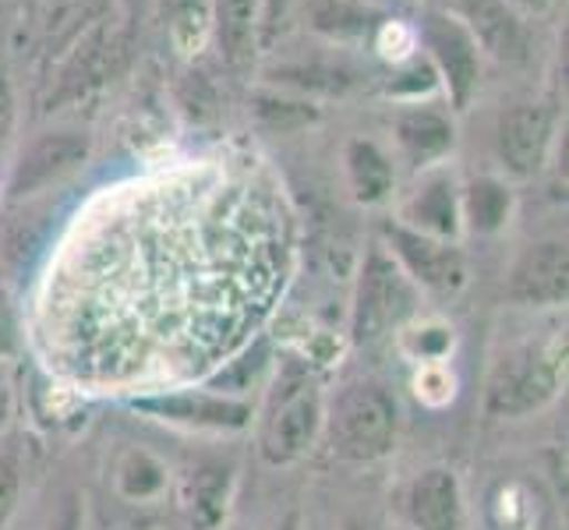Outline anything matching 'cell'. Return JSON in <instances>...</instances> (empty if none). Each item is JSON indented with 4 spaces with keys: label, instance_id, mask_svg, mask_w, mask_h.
I'll list each match as a JSON object with an SVG mask.
<instances>
[{
    "label": "cell",
    "instance_id": "obj_1",
    "mask_svg": "<svg viewBox=\"0 0 569 530\" xmlns=\"http://www.w3.org/2000/svg\"><path fill=\"white\" fill-rule=\"evenodd\" d=\"M326 421L329 446L340 460L376 463L397 446L400 403L382 382H355L337 397Z\"/></svg>",
    "mask_w": 569,
    "mask_h": 530
},
{
    "label": "cell",
    "instance_id": "obj_2",
    "mask_svg": "<svg viewBox=\"0 0 569 530\" xmlns=\"http://www.w3.org/2000/svg\"><path fill=\"white\" fill-rule=\"evenodd\" d=\"M566 340L527 343L509 350L492 368L485 389V410L492 418H531L556 400L562 382Z\"/></svg>",
    "mask_w": 569,
    "mask_h": 530
},
{
    "label": "cell",
    "instance_id": "obj_3",
    "mask_svg": "<svg viewBox=\"0 0 569 530\" xmlns=\"http://www.w3.org/2000/svg\"><path fill=\"white\" fill-rule=\"evenodd\" d=\"M326 424V403L319 386L308 376H290L280 382L262 421V460L269 467H290L311 453Z\"/></svg>",
    "mask_w": 569,
    "mask_h": 530
},
{
    "label": "cell",
    "instance_id": "obj_4",
    "mask_svg": "<svg viewBox=\"0 0 569 530\" xmlns=\"http://www.w3.org/2000/svg\"><path fill=\"white\" fill-rule=\"evenodd\" d=\"M410 311H415V290H410L403 269L389 254L371 251L361 269L350 337H355V343H371L386 337L389 329H400Z\"/></svg>",
    "mask_w": 569,
    "mask_h": 530
},
{
    "label": "cell",
    "instance_id": "obj_5",
    "mask_svg": "<svg viewBox=\"0 0 569 530\" xmlns=\"http://www.w3.org/2000/svg\"><path fill=\"white\" fill-rule=\"evenodd\" d=\"M134 410L181 428L202 431H244L254 418V407L241 397H223V392L202 389H173V392H146L131 400Z\"/></svg>",
    "mask_w": 569,
    "mask_h": 530
},
{
    "label": "cell",
    "instance_id": "obj_6",
    "mask_svg": "<svg viewBox=\"0 0 569 530\" xmlns=\"http://www.w3.org/2000/svg\"><path fill=\"white\" fill-rule=\"evenodd\" d=\"M389 241L392 254H397V266L407 272V280L421 283L425 290L439 293V298H453L467 283V262L457 248L442 244L439 238H428L421 230H407V227H389Z\"/></svg>",
    "mask_w": 569,
    "mask_h": 530
},
{
    "label": "cell",
    "instance_id": "obj_7",
    "mask_svg": "<svg viewBox=\"0 0 569 530\" xmlns=\"http://www.w3.org/2000/svg\"><path fill=\"white\" fill-rule=\"evenodd\" d=\"M569 293V251L559 241L535 244L520 254V262L509 272V298L531 308L566 304Z\"/></svg>",
    "mask_w": 569,
    "mask_h": 530
},
{
    "label": "cell",
    "instance_id": "obj_8",
    "mask_svg": "<svg viewBox=\"0 0 569 530\" xmlns=\"http://www.w3.org/2000/svg\"><path fill=\"white\" fill-rule=\"evenodd\" d=\"M407 520L415 530H460L463 496L460 481L449 467H428L407 488Z\"/></svg>",
    "mask_w": 569,
    "mask_h": 530
},
{
    "label": "cell",
    "instance_id": "obj_9",
    "mask_svg": "<svg viewBox=\"0 0 569 530\" xmlns=\"http://www.w3.org/2000/svg\"><path fill=\"white\" fill-rule=\"evenodd\" d=\"M552 139V113L545 107H517L499 121V156L513 173H535Z\"/></svg>",
    "mask_w": 569,
    "mask_h": 530
},
{
    "label": "cell",
    "instance_id": "obj_10",
    "mask_svg": "<svg viewBox=\"0 0 569 530\" xmlns=\"http://www.w3.org/2000/svg\"><path fill=\"white\" fill-rule=\"evenodd\" d=\"M89 156V142L82 134L74 131H61V134H47V139H39L26 156L22 163L14 170V184L11 191L14 194H32L39 188H47L50 181H57L61 173L74 170Z\"/></svg>",
    "mask_w": 569,
    "mask_h": 530
},
{
    "label": "cell",
    "instance_id": "obj_11",
    "mask_svg": "<svg viewBox=\"0 0 569 530\" xmlns=\"http://www.w3.org/2000/svg\"><path fill=\"white\" fill-rule=\"evenodd\" d=\"M184 517L191 530H220L233 502V467L202 463L184 481Z\"/></svg>",
    "mask_w": 569,
    "mask_h": 530
},
{
    "label": "cell",
    "instance_id": "obj_12",
    "mask_svg": "<svg viewBox=\"0 0 569 530\" xmlns=\"http://www.w3.org/2000/svg\"><path fill=\"white\" fill-rule=\"evenodd\" d=\"M428 43L439 57L449 89H453V103L463 107L470 100V92H475V86H478L475 39L467 36L463 26L449 22V18H431V22H428Z\"/></svg>",
    "mask_w": 569,
    "mask_h": 530
},
{
    "label": "cell",
    "instance_id": "obj_13",
    "mask_svg": "<svg viewBox=\"0 0 569 530\" xmlns=\"http://www.w3.org/2000/svg\"><path fill=\"white\" fill-rule=\"evenodd\" d=\"M463 14L475 36L481 39V47L488 53H496L499 61H520L527 50L523 29L517 22V14L509 11L502 0H460Z\"/></svg>",
    "mask_w": 569,
    "mask_h": 530
},
{
    "label": "cell",
    "instance_id": "obj_14",
    "mask_svg": "<svg viewBox=\"0 0 569 530\" xmlns=\"http://www.w3.org/2000/svg\"><path fill=\"white\" fill-rule=\"evenodd\" d=\"M113 484L124 502L131 506H152L156 499L167 496V467L146 449H124L121 460L113 467Z\"/></svg>",
    "mask_w": 569,
    "mask_h": 530
},
{
    "label": "cell",
    "instance_id": "obj_15",
    "mask_svg": "<svg viewBox=\"0 0 569 530\" xmlns=\"http://www.w3.org/2000/svg\"><path fill=\"white\" fill-rule=\"evenodd\" d=\"M397 134H400L403 152L410 156V163H418V167L439 160V156L453 146V128H449L439 113H428V110L400 117Z\"/></svg>",
    "mask_w": 569,
    "mask_h": 530
},
{
    "label": "cell",
    "instance_id": "obj_16",
    "mask_svg": "<svg viewBox=\"0 0 569 530\" xmlns=\"http://www.w3.org/2000/svg\"><path fill=\"white\" fill-rule=\"evenodd\" d=\"M347 173L358 202H382L392 191V167L371 142H350L347 149Z\"/></svg>",
    "mask_w": 569,
    "mask_h": 530
},
{
    "label": "cell",
    "instance_id": "obj_17",
    "mask_svg": "<svg viewBox=\"0 0 569 530\" xmlns=\"http://www.w3.org/2000/svg\"><path fill=\"white\" fill-rule=\"evenodd\" d=\"M216 26L230 64H248L254 53V0H216Z\"/></svg>",
    "mask_w": 569,
    "mask_h": 530
},
{
    "label": "cell",
    "instance_id": "obj_18",
    "mask_svg": "<svg viewBox=\"0 0 569 530\" xmlns=\"http://www.w3.org/2000/svg\"><path fill=\"white\" fill-rule=\"evenodd\" d=\"M103 0H43L39 8V32H43V47L57 50L61 43L82 29L89 18L100 11Z\"/></svg>",
    "mask_w": 569,
    "mask_h": 530
},
{
    "label": "cell",
    "instance_id": "obj_19",
    "mask_svg": "<svg viewBox=\"0 0 569 530\" xmlns=\"http://www.w3.org/2000/svg\"><path fill=\"white\" fill-rule=\"evenodd\" d=\"M410 220H415L428 238H453L457 233V199H453V188L446 181L428 184L415 206H410Z\"/></svg>",
    "mask_w": 569,
    "mask_h": 530
},
{
    "label": "cell",
    "instance_id": "obj_20",
    "mask_svg": "<svg viewBox=\"0 0 569 530\" xmlns=\"http://www.w3.org/2000/svg\"><path fill=\"white\" fill-rule=\"evenodd\" d=\"M463 212L478 233H492L506 223V216H509V191L499 181H475L467 188Z\"/></svg>",
    "mask_w": 569,
    "mask_h": 530
},
{
    "label": "cell",
    "instance_id": "obj_21",
    "mask_svg": "<svg viewBox=\"0 0 569 530\" xmlns=\"http://www.w3.org/2000/svg\"><path fill=\"white\" fill-rule=\"evenodd\" d=\"M170 39L181 53H199L206 43V4L202 0H163Z\"/></svg>",
    "mask_w": 569,
    "mask_h": 530
},
{
    "label": "cell",
    "instance_id": "obj_22",
    "mask_svg": "<svg viewBox=\"0 0 569 530\" xmlns=\"http://www.w3.org/2000/svg\"><path fill=\"white\" fill-rule=\"evenodd\" d=\"M316 22H319V29H326V32H358V29L368 26V11L329 0V4H322V8L316 11Z\"/></svg>",
    "mask_w": 569,
    "mask_h": 530
},
{
    "label": "cell",
    "instance_id": "obj_23",
    "mask_svg": "<svg viewBox=\"0 0 569 530\" xmlns=\"http://www.w3.org/2000/svg\"><path fill=\"white\" fill-rule=\"evenodd\" d=\"M22 496V478H18V467L11 460H0V527H4Z\"/></svg>",
    "mask_w": 569,
    "mask_h": 530
},
{
    "label": "cell",
    "instance_id": "obj_24",
    "mask_svg": "<svg viewBox=\"0 0 569 530\" xmlns=\"http://www.w3.org/2000/svg\"><path fill=\"white\" fill-rule=\"evenodd\" d=\"M18 340H22V332H18V316L8 301V293L0 290V358H11L18 350Z\"/></svg>",
    "mask_w": 569,
    "mask_h": 530
},
{
    "label": "cell",
    "instance_id": "obj_25",
    "mask_svg": "<svg viewBox=\"0 0 569 530\" xmlns=\"http://www.w3.org/2000/svg\"><path fill=\"white\" fill-rule=\"evenodd\" d=\"M287 113H293V124H305V121L316 117V110H305L301 103H262V117L272 128H290Z\"/></svg>",
    "mask_w": 569,
    "mask_h": 530
},
{
    "label": "cell",
    "instance_id": "obj_26",
    "mask_svg": "<svg viewBox=\"0 0 569 530\" xmlns=\"http://www.w3.org/2000/svg\"><path fill=\"white\" fill-rule=\"evenodd\" d=\"M410 43H415V36H410V29H403L400 22L386 26L382 36H379V50H382L386 57H403V53L410 50Z\"/></svg>",
    "mask_w": 569,
    "mask_h": 530
},
{
    "label": "cell",
    "instance_id": "obj_27",
    "mask_svg": "<svg viewBox=\"0 0 569 530\" xmlns=\"http://www.w3.org/2000/svg\"><path fill=\"white\" fill-rule=\"evenodd\" d=\"M50 530H86V513H82V502H78L74 496L64 499L61 513H57L53 527Z\"/></svg>",
    "mask_w": 569,
    "mask_h": 530
},
{
    "label": "cell",
    "instance_id": "obj_28",
    "mask_svg": "<svg viewBox=\"0 0 569 530\" xmlns=\"http://www.w3.org/2000/svg\"><path fill=\"white\" fill-rule=\"evenodd\" d=\"M8 121H11V89H8L4 71H0V134H4Z\"/></svg>",
    "mask_w": 569,
    "mask_h": 530
},
{
    "label": "cell",
    "instance_id": "obj_29",
    "mask_svg": "<svg viewBox=\"0 0 569 530\" xmlns=\"http://www.w3.org/2000/svg\"><path fill=\"white\" fill-rule=\"evenodd\" d=\"M272 530H301V513H298V509H290V513L277 527H272Z\"/></svg>",
    "mask_w": 569,
    "mask_h": 530
},
{
    "label": "cell",
    "instance_id": "obj_30",
    "mask_svg": "<svg viewBox=\"0 0 569 530\" xmlns=\"http://www.w3.org/2000/svg\"><path fill=\"white\" fill-rule=\"evenodd\" d=\"M280 11H283V0H269V8H266V18H269V26H277Z\"/></svg>",
    "mask_w": 569,
    "mask_h": 530
},
{
    "label": "cell",
    "instance_id": "obj_31",
    "mask_svg": "<svg viewBox=\"0 0 569 530\" xmlns=\"http://www.w3.org/2000/svg\"><path fill=\"white\" fill-rule=\"evenodd\" d=\"M4 414H8V389L0 386V418H4Z\"/></svg>",
    "mask_w": 569,
    "mask_h": 530
},
{
    "label": "cell",
    "instance_id": "obj_32",
    "mask_svg": "<svg viewBox=\"0 0 569 530\" xmlns=\"http://www.w3.org/2000/svg\"><path fill=\"white\" fill-rule=\"evenodd\" d=\"M343 530H368L365 523H358V520H347V527Z\"/></svg>",
    "mask_w": 569,
    "mask_h": 530
},
{
    "label": "cell",
    "instance_id": "obj_33",
    "mask_svg": "<svg viewBox=\"0 0 569 530\" xmlns=\"http://www.w3.org/2000/svg\"><path fill=\"white\" fill-rule=\"evenodd\" d=\"M520 4H527V8H541L545 0H520Z\"/></svg>",
    "mask_w": 569,
    "mask_h": 530
}]
</instances>
